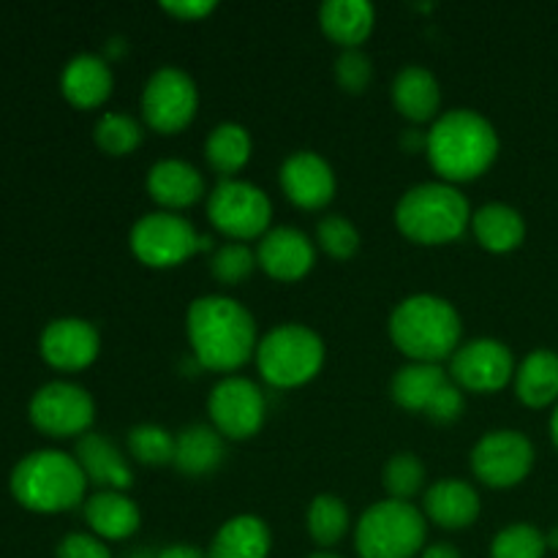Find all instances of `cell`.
Here are the masks:
<instances>
[{
    "instance_id": "obj_1",
    "label": "cell",
    "mask_w": 558,
    "mask_h": 558,
    "mask_svg": "<svg viewBox=\"0 0 558 558\" xmlns=\"http://www.w3.org/2000/svg\"><path fill=\"white\" fill-rule=\"evenodd\" d=\"M185 336L196 363L216 374H232L256 357V322L251 311L227 294H205L185 314Z\"/></svg>"
},
{
    "instance_id": "obj_2",
    "label": "cell",
    "mask_w": 558,
    "mask_h": 558,
    "mask_svg": "<svg viewBox=\"0 0 558 558\" xmlns=\"http://www.w3.org/2000/svg\"><path fill=\"white\" fill-rule=\"evenodd\" d=\"M425 153L445 183H466L494 167L499 134L494 123L474 109H450L425 131Z\"/></svg>"
},
{
    "instance_id": "obj_3",
    "label": "cell",
    "mask_w": 558,
    "mask_h": 558,
    "mask_svg": "<svg viewBox=\"0 0 558 558\" xmlns=\"http://www.w3.org/2000/svg\"><path fill=\"white\" fill-rule=\"evenodd\" d=\"M461 314L436 294H412L390 314V338L412 363H436L452 357L461 347Z\"/></svg>"
},
{
    "instance_id": "obj_4",
    "label": "cell",
    "mask_w": 558,
    "mask_h": 558,
    "mask_svg": "<svg viewBox=\"0 0 558 558\" xmlns=\"http://www.w3.org/2000/svg\"><path fill=\"white\" fill-rule=\"evenodd\" d=\"M87 477L80 461L60 450H38L11 472V494L31 512H65L85 499Z\"/></svg>"
},
{
    "instance_id": "obj_5",
    "label": "cell",
    "mask_w": 558,
    "mask_h": 558,
    "mask_svg": "<svg viewBox=\"0 0 558 558\" xmlns=\"http://www.w3.org/2000/svg\"><path fill=\"white\" fill-rule=\"evenodd\" d=\"M396 223L412 243L445 245L466 232L472 207L452 183H420L398 199Z\"/></svg>"
},
{
    "instance_id": "obj_6",
    "label": "cell",
    "mask_w": 558,
    "mask_h": 558,
    "mask_svg": "<svg viewBox=\"0 0 558 558\" xmlns=\"http://www.w3.org/2000/svg\"><path fill=\"white\" fill-rule=\"evenodd\" d=\"M428 518L412 501L385 499L371 505L354 529L360 558H414L425 550Z\"/></svg>"
},
{
    "instance_id": "obj_7",
    "label": "cell",
    "mask_w": 558,
    "mask_h": 558,
    "mask_svg": "<svg viewBox=\"0 0 558 558\" xmlns=\"http://www.w3.org/2000/svg\"><path fill=\"white\" fill-rule=\"evenodd\" d=\"M325 365V341L305 325H278L259 338L256 368L267 385L294 390L314 379Z\"/></svg>"
},
{
    "instance_id": "obj_8",
    "label": "cell",
    "mask_w": 558,
    "mask_h": 558,
    "mask_svg": "<svg viewBox=\"0 0 558 558\" xmlns=\"http://www.w3.org/2000/svg\"><path fill=\"white\" fill-rule=\"evenodd\" d=\"M131 251L147 267H178L199 248H207V238H199L191 221L172 210L147 213L131 227Z\"/></svg>"
},
{
    "instance_id": "obj_9",
    "label": "cell",
    "mask_w": 558,
    "mask_h": 558,
    "mask_svg": "<svg viewBox=\"0 0 558 558\" xmlns=\"http://www.w3.org/2000/svg\"><path fill=\"white\" fill-rule=\"evenodd\" d=\"M207 218L234 243L265 238L272 218L270 196L259 185L245 180H221L207 196Z\"/></svg>"
},
{
    "instance_id": "obj_10",
    "label": "cell",
    "mask_w": 558,
    "mask_h": 558,
    "mask_svg": "<svg viewBox=\"0 0 558 558\" xmlns=\"http://www.w3.org/2000/svg\"><path fill=\"white\" fill-rule=\"evenodd\" d=\"M199 109V90L189 71L161 65L142 90V118L158 134H180Z\"/></svg>"
},
{
    "instance_id": "obj_11",
    "label": "cell",
    "mask_w": 558,
    "mask_h": 558,
    "mask_svg": "<svg viewBox=\"0 0 558 558\" xmlns=\"http://www.w3.org/2000/svg\"><path fill=\"white\" fill-rule=\"evenodd\" d=\"M207 414L213 420V428L223 439L245 441L259 434L265 425V392L245 376H227L210 390Z\"/></svg>"
},
{
    "instance_id": "obj_12",
    "label": "cell",
    "mask_w": 558,
    "mask_h": 558,
    "mask_svg": "<svg viewBox=\"0 0 558 558\" xmlns=\"http://www.w3.org/2000/svg\"><path fill=\"white\" fill-rule=\"evenodd\" d=\"M96 403L90 392L71 381H49L31 398V423L54 439L90 434Z\"/></svg>"
},
{
    "instance_id": "obj_13",
    "label": "cell",
    "mask_w": 558,
    "mask_h": 558,
    "mask_svg": "<svg viewBox=\"0 0 558 558\" xmlns=\"http://www.w3.org/2000/svg\"><path fill=\"white\" fill-rule=\"evenodd\" d=\"M534 466V445L521 430H490L474 445L472 472L488 488H512L529 477Z\"/></svg>"
},
{
    "instance_id": "obj_14",
    "label": "cell",
    "mask_w": 558,
    "mask_h": 558,
    "mask_svg": "<svg viewBox=\"0 0 558 558\" xmlns=\"http://www.w3.org/2000/svg\"><path fill=\"white\" fill-rule=\"evenodd\" d=\"M450 374L461 390L496 392L515 376V357L510 347L496 338H477L450 357Z\"/></svg>"
},
{
    "instance_id": "obj_15",
    "label": "cell",
    "mask_w": 558,
    "mask_h": 558,
    "mask_svg": "<svg viewBox=\"0 0 558 558\" xmlns=\"http://www.w3.org/2000/svg\"><path fill=\"white\" fill-rule=\"evenodd\" d=\"M278 183H281L283 194L289 202L303 210H319V207L330 205L336 196V172L330 163L314 150H298L281 163L278 172Z\"/></svg>"
},
{
    "instance_id": "obj_16",
    "label": "cell",
    "mask_w": 558,
    "mask_h": 558,
    "mask_svg": "<svg viewBox=\"0 0 558 558\" xmlns=\"http://www.w3.org/2000/svg\"><path fill=\"white\" fill-rule=\"evenodd\" d=\"M101 336L96 327L85 319H54L41 332V357L58 371H85L96 363Z\"/></svg>"
},
{
    "instance_id": "obj_17",
    "label": "cell",
    "mask_w": 558,
    "mask_h": 558,
    "mask_svg": "<svg viewBox=\"0 0 558 558\" xmlns=\"http://www.w3.org/2000/svg\"><path fill=\"white\" fill-rule=\"evenodd\" d=\"M256 262L270 278L283 283L300 281L316 262V248L308 234L294 227H276L259 240Z\"/></svg>"
},
{
    "instance_id": "obj_18",
    "label": "cell",
    "mask_w": 558,
    "mask_h": 558,
    "mask_svg": "<svg viewBox=\"0 0 558 558\" xmlns=\"http://www.w3.org/2000/svg\"><path fill=\"white\" fill-rule=\"evenodd\" d=\"M147 194L167 210L191 207L205 196V178L199 169L180 158H163L147 172Z\"/></svg>"
},
{
    "instance_id": "obj_19",
    "label": "cell",
    "mask_w": 558,
    "mask_h": 558,
    "mask_svg": "<svg viewBox=\"0 0 558 558\" xmlns=\"http://www.w3.org/2000/svg\"><path fill=\"white\" fill-rule=\"evenodd\" d=\"M423 510L428 521L441 529H469L480 518V494L466 480L445 477L434 483L425 494Z\"/></svg>"
},
{
    "instance_id": "obj_20",
    "label": "cell",
    "mask_w": 558,
    "mask_h": 558,
    "mask_svg": "<svg viewBox=\"0 0 558 558\" xmlns=\"http://www.w3.org/2000/svg\"><path fill=\"white\" fill-rule=\"evenodd\" d=\"M114 76L112 69L98 54H76L65 63L63 76H60V90L74 104L76 109H96L112 96Z\"/></svg>"
},
{
    "instance_id": "obj_21",
    "label": "cell",
    "mask_w": 558,
    "mask_h": 558,
    "mask_svg": "<svg viewBox=\"0 0 558 558\" xmlns=\"http://www.w3.org/2000/svg\"><path fill=\"white\" fill-rule=\"evenodd\" d=\"M76 461H80L87 483H96L107 490H120L123 494L134 483V474H131L125 456L112 441L104 439L101 434L80 436V441H76Z\"/></svg>"
},
{
    "instance_id": "obj_22",
    "label": "cell",
    "mask_w": 558,
    "mask_h": 558,
    "mask_svg": "<svg viewBox=\"0 0 558 558\" xmlns=\"http://www.w3.org/2000/svg\"><path fill=\"white\" fill-rule=\"evenodd\" d=\"M85 521L98 539L120 543L140 532L142 512L134 501L120 490H101L85 505Z\"/></svg>"
},
{
    "instance_id": "obj_23",
    "label": "cell",
    "mask_w": 558,
    "mask_h": 558,
    "mask_svg": "<svg viewBox=\"0 0 558 558\" xmlns=\"http://www.w3.org/2000/svg\"><path fill=\"white\" fill-rule=\"evenodd\" d=\"M392 104L412 123L436 120L441 104L439 80L423 65H407L392 82Z\"/></svg>"
},
{
    "instance_id": "obj_24",
    "label": "cell",
    "mask_w": 558,
    "mask_h": 558,
    "mask_svg": "<svg viewBox=\"0 0 558 558\" xmlns=\"http://www.w3.org/2000/svg\"><path fill=\"white\" fill-rule=\"evenodd\" d=\"M272 534L256 515H234L210 539L207 558H267Z\"/></svg>"
},
{
    "instance_id": "obj_25",
    "label": "cell",
    "mask_w": 558,
    "mask_h": 558,
    "mask_svg": "<svg viewBox=\"0 0 558 558\" xmlns=\"http://www.w3.org/2000/svg\"><path fill=\"white\" fill-rule=\"evenodd\" d=\"M376 9L368 0H327L319 5V25L330 41L343 49H357L371 36Z\"/></svg>"
},
{
    "instance_id": "obj_26",
    "label": "cell",
    "mask_w": 558,
    "mask_h": 558,
    "mask_svg": "<svg viewBox=\"0 0 558 558\" xmlns=\"http://www.w3.org/2000/svg\"><path fill=\"white\" fill-rule=\"evenodd\" d=\"M227 447H223V436L210 425H189L174 436V466L185 474V477H207L221 466Z\"/></svg>"
},
{
    "instance_id": "obj_27",
    "label": "cell",
    "mask_w": 558,
    "mask_h": 558,
    "mask_svg": "<svg viewBox=\"0 0 558 558\" xmlns=\"http://www.w3.org/2000/svg\"><path fill=\"white\" fill-rule=\"evenodd\" d=\"M472 232L485 251L507 254V251H515L523 243L526 221H523L515 207L490 202V205H483L477 213H472Z\"/></svg>"
},
{
    "instance_id": "obj_28",
    "label": "cell",
    "mask_w": 558,
    "mask_h": 558,
    "mask_svg": "<svg viewBox=\"0 0 558 558\" xmlns=\"http://www.w3.org/2000/svg\"><path fill=\"white\" fill-rule=\"evenodd\" d=\"M515 396L526 407L543 409L558 401V354L534 349L515 368Z\"/></svg>"
},
{
    "instance_id": "obj_29",
    "label": "cell",
    "mask_w": 558,
    "mask_h": 558,
    "mask_svg": "<svg viewBox=\"0 0 558 558\" xmlns=\"http://www.w3.org/2000/svg\"><path fill=\"white\" fill-rule=\"evenodd\" d=\"M447 381L450 379L436 363H409L392 376L390 396L407 412H428L430 401Z\"/></svg>"
},
{
    "instance_id": "obj_30",
    "label": "cell",
    "mask_w": 558,
    "mask_h": 558,
    "mask_svg": "<svg viewBox=\"0 0 558 558\" xmlns=\"http://www.w3.org/2000/svg\"><path fill=\"white\" fill-rule=\"evenodd\" d=\"M251 147H254V142H251V134L245 125L221 123L210 131V136H207L205 156L207 163H210L218 174H223V180H229L248 163Z\"/></svg>"
},
{
    "instance_id": "obj_31",
    "label": "cell",
    "mask_w": 558,
    "mask_h": 558,
    "mask_svg": "<svg viewBox=\"0 0 558 558\" xmlns=\"http://www.w3.org/2000/svg\"><path fill=\"white\" fill-rule=\"evenodd\" d=\"M308 534L319 548H332L349 532V507L341 496L319 494L308 507Z\"/></svg>"
},
{
    "instance_id": "obj_32",
    "label": "cell",
    "mask_w": 558,
    "mask_h": 558,
    "mask_svg": "<svg viewBox=\"0 0 558 558\" xmlns=\"http://www.w3.org/2000/svg\"><path fill=\"white\" fill-rule=\"evenodd\" d=\"M142 134H145L142 125L123 112L101 114L96 131H93L96 145L104 153H109V156H129V153H134L142 145Z\"/></svg>"
},
{
    "instance_id": "obj_33",
    "label": "cell",
    "mask_w": 558,
    "mask_h": 558,
    "mask_svg": "<svg viewBox=\"0 0 558 558\" xmlns=\"http://www.w3.org/2000/svg\"><path fill=\"white\" fill-rule=\"evenodd\" d=\"M129 452L142 466H167L174 461V436L161 425L142 423L129 430Z\"/></svg>"
},
{
    "instance_id": "obj_34",
    "label": "cell",
    "mask_w": 558,
    "mask_h": 558,
    "mask_svg": "<svg viewBox=\"0 0 558 558\" xmlns=\"http://www.w3.org/2000/svg\"><path fill=\"white\" fill-rule=\"evenodd\" d=\"M381 485L390 494V499L409 501L417 496L425 485V466L414 452H398L385 463L381 472Z\"/></svg>"
},
{
    "instance_id": "obj_35",
    "label": "cell",
    "mask_w": 558,
    "mask_h": 558,
    "mask_svg": "<svg viewBox=\"0 0 558 558\" xmlns=\"http://www.w3.org/2000/svg\"><path fill=\"white\" fill-rule=\"evenodd\" d=\"M548 539L532 523H512L490 543V558H545Z\"/></svg>"
},
{
    "instance_id": "obj_36",
    "label": "cell",
    "mask_w": 558,
    "mask_h": 558,
    "mask_svg": "<svg viewBox=\"0 0 558 558\" xmlns=\"http://www.w3.org/2000/svg\"><path fill=\"white\" fill-rule=\"evenodd\" d=\"M256 254L245 243H223L221 248L213 254L210 259V272L216 281H221L223 287H238L245 278L254 272Z\"/></svg>"
},
{
    "instance_id": "obj_37",
    "label": "cell",
    "mask_w": 558,
    "mask_h": 558,
    "mask_svg": "<svg viewBox=\"0 0 558 558\" xmlns=\"http://www.w3.org/2000/svg\"><path fill=\"white\" fill-rule=\"evenodd\" d=\"M316 240H319L322 251L332 259H352L360 251V232L349 218L343 216H325L316 227Z\"/></svg>"
},
{
    "instance_id": "obj_38",
    "label": "cell",
    "mask_w": 558,
    "mask_h": 558,
    "mask_svg": "<svg viewBox=\"0 0 558 558\" xmlns=\"http://www.w3.org/2000/svg\"><path fill=\"white\" fill-rule=\"evenodd\" d=\"M374 76L371 58L360 49H343L336 60V80L347 93H363Z\"/></svg>"
},
{
    "instance_id": "obj_39",
    "label": "cell",
    "mask_w": 558,
    "mask_h": 558,
    "mask_svg": "<svg viewBox=\"0 0 558 558\" xmlns=\"http://www.w3.org/2000/svg\"><path fill=\"white\" fill-rule=\"evenodd\" d=\"M463 409H466V401H463L461 387L452 385V381H447V385L436 392V398L430 401L428 412L425 414H428L434 423L445 425V423H456V420H461Z\"/></svg>"
},
{
    "instance_id": "obj_40",
    "label": "cell",
    "mask_w": 558,
    "mask_h": 558,
    "mask_svg": "<svg viewBox=\"0 0 558 558\" xmlns=\"http://www.w3.org/2000/svg\"><path fill=\"white\" fill-rule=\"evenodd\" d=\"M58 558H112L107 543L93 534H69L60 539Z\"/></svg>"
},
{
    "instance_id": "obj_41",
    "label": "cell",
    "mask_w": 558,
    "mask_h": 558,
    "mask_svg": "<svg viewBox=\"0 0 558 558\" xmlns=\"http://www.w3.org/2000/svg\"><path fill=\"white\" fill-rule=\"evenodd\" d=\"M161 9L180 22H199L210 11H216V3L213 0H172V3H161Z\"/></svg>"
},
{
    "instance_id": "obj_42",
    "label": "cell",
    "mask_w": 558,
    "mask_h": 558,
    "mask_svg": "<svg viewBox=\"0 0 558 558\" xmlns=\"http://www.w3.org/2000/svg\"><path fill=\"white\" fill-rule=\"evenodd\" d=\"M156 558H207V550L194 548V545L178 543V545H169V548L158 550Z\"/></svg>"
},
{
    "instance_id": "obj_43",
    "label": "cell",
    "mask_w": 558,
    "mask_h": 558,
    "mask_svg": "<svg viewBox=\"0 0 558 558\" xmlns=\"http://www.w3.org/2000/svg\"><path fill=\"white\" fill-rule=\"evenodd\" d=\"M423 558H463L461 550L450 543H434V545H425Z\"/></svg>"
},
{
    "instance_id": "obj_44",
    "label": "cell",
    "mask_w": 558,
    "mask_h": 558,
    "mask_svg": "<svg viewBox=\"0 0 558 558\" xmlns=\"http://www.w3.org/2000/svg\"><path fill=\"white\" fill-rule=\"evenodd\" d=\"M550 436H554V445L558 447V407L554 409V417H550Z\"/></svg>"
},
{
    "instance_id": "obj_45",
    "label": "cell",
    "mask_w": 558,
    "mask_h": 558,
    "mask_svg": "<svg viewBox=\"0 0 558 558\" xmlns=\"http://www.w3.org/2000/svg\"><path fill=\"white\" fill-rule=\"evenodd\" d=\"M158 554H150V550H134V554H129L125 558H156Z\"/></svg>"
},
{
    "instance_id": "obj_46",
    "label": "cell",
    "mask_w": 558,
    "mask_h": 558,
    "mask_svg": "<svg viewBox=\"0 0 558 558\" xmlns=\"http://www.w3.org/2000/svg\"><path fill=\"white\" fill-rule=\"evenodd\" d=\"M545 539H548V548H558V529H554Z\"/></svg>"
},
{
    "instance_id": "obj_47",
    "label": "cell",
    "mask_w": 558,
    "mask_h": 558,
    "mask_svg": "<svg viewBox=\"0 0 558 558\" xmlns=\"http://www.w3.org/2000/svg\"><path fill=\"white\" fill-rule=\"evenodd\" d=\"M308 558H341V556H336V554H327V550H319V554H314V556H308Z\"/></svg>"
}]
</instances>
